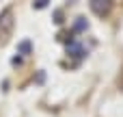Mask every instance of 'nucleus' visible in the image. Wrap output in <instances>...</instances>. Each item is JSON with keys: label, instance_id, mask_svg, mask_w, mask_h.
<instances>
[{"label": "nucleus", "instance_id": "f257e3e1", "mask_svg": "<svg viewBox=\"0 0 123 117\" xmlns=\"http://www.w3.org/2000/svg\"><path fill=\"white\" fill-rule=\"evenodd\" d=\"M91 9L95 15H108L112 9V0H91Z\"/></svg>", "mask_w": 123, "mask_h": 117}, {"label": "nucleus", "instance_id": "f03ea898", "mask_svg": "<svg viewBox=\"0 0 123 117\" xmlns=\"http://www.w3.org/2000/svg\"><path fill=\"white\" fill-rule=\"evenodd\" d=\"M0 22L4 24V28L0 30V35H2V37H6V35H9V30H11V13L6 11V13H4V17H2Z\"/></svg>", "mask_w": 123, "mask_h": 117}, {"label": "nucleus", "instance_id": "7ed1b4c3", "mask_svg": "<svg viewBox=\"0 0 123 117\" xmlns=\"http://www.w3.org/2000/svg\"><path fill=\"white\" fill-rule=\"evenodd\" d=\"M19 50H22V52L26 54V52L30 50V43H28V41H22V43H19Z\"/></svg>", "mask_w": 123, "mask_h": 117}, {"label": "nucleus", "instance_id": "20e7f679", "mask_svg": "<svg viewBox=\"0 0 123 117\" xmlns=\"http://www.w3.org/2000/svg\"><path fill=\"white\" fill-rule=\"evenodd\" d=\"M45 4H48V0H37V4H35V7H37V9H43Z\"/></svg>", "mask_w": 123, "mask_h": 117}]
</instances>
